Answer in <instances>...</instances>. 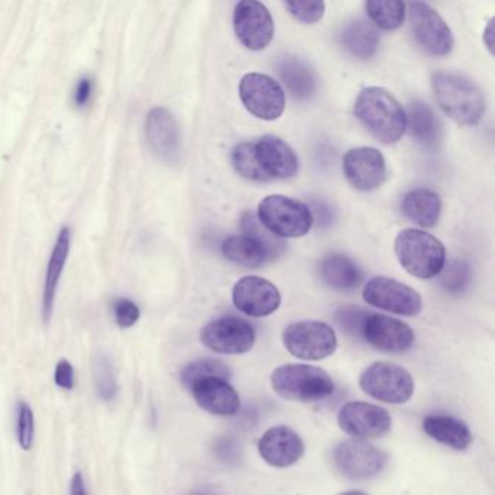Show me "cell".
I'll list each match as a JSON object with an SVG mask.
<instances>
[{"label": "cell", "mask_w": 495, "mask_h": 495, "mask_svg": "<svg viewBox=\"0 0 495 495\" xmlns=\"http://www.w3.org/2000/svg\"><path fill=\"white\" fill-rule=\"evenodd\" d=\"M355 115L382 145L398 143L406 133V109L382 88H366L359 93Z\"/></svg>", "instance_id": "6da1fadb"}, {"label": "cell", "mask_w": 495, "mask_h": 495, "mask_svg": "<svg viewBox=\"0 0 495 495\" xmlns=\"http://www.w3.org/2000/svg\"><path fill=\"white\" fill-rule=\"evenodd\" d=\"M437 105L459 126H477L485 112L484 95L473 81L458 73L437 71L432 78Z\"/></svg>", "instance_id": "7a4b0ae2"}, {"label": "cell", "mask_w": 495, "mask_h": 495, "mask_svg": "<svg viewBox=\"0 0 495 495\" xmlns=\"http://www.w3.org/2000/svg\"><path fill=\"white\" fill-rule=\"evenodd\" d=\"M243 233L229 236L222 243V255L237 265L260 267L276 259L284 250V243L266 229H262L255 215L246 212L241 219Z\"/></svg>", "instance_id": "3957f363"}, {"label": "cell", "mask_w": 495, "mask_h": 495, "mask_svg": "<svg viewBox=\"0 0 495 495\" xmlns=\"http://www.w3.org/2000/svg\"><path fill=\"white\" fill-rule=\"evenodd\" d=\"M272 388L294 403H318L333 396L334 382L322 368L300 363L279 366L270 377Z\"/></svg>", "instance_id": "277c9868"}, {"label": "cell", "mask_w": 495, "mask_h": 495, "mask_svg": "<svg viewBox=\"0 0 495 495\" xmlns=\"http://www.w3.org/2000/svg\"><path fill=\"white\" fill-rule=\"evenodd\" d=\"M399 265L418 279H432L446 265V250L439 238L423 229H403L396 238Z\"/></svg>", "instance_id": "5b68a950"}, {"label": "cell", "mask_w": 495, "mask_h": 495, "mask_svg": "<svg viewBox=\"0 0 495 495\" xmlns=\"http://www.w3.org/2000/svg\"><path fill=\"white\" fill-rule=\"evenodd\" d=\"M259 222L270 234L281 238H298L310 233L313 211L305 203L285 195H269L257 208Z\"/></svg>", "instance_id": "8992f818"}, {"label": "cell", "mask_w": 495, "mask_h": 495, "mask_svg": "<svg viewBox=\"0 0 495 495\" xmlns=\"http://www.w3.org/2000/svg\"><path fill=\"white\" fill-rule=\"evenodd\" d=\"M359 385L365 394L382 403L406 404L415 394V379L403 366L375 362L360 375Z\"/></svg>", "instance_id": "52a82bcc"}, {"label": "cell", "mask_w": 495, "mask_h": 495, "mask_svg": "<svg viewBox=\"0 0 495 495\" xmlns=\"http://www.w3.org/2000/svg\"><path fill=\"white\" fill-rule=\"evenodd\" d=\"M282 341L294 358L303 360H322L337 349L333 327L322 322H294L284 330Z\"/></svg>", "instance_id": "ba28073f"}, {"label": "cell", "mask_w": 495, "mask_h": 495, "mask_svg": "<svg viewBox=\"0 0 495 495\" xmlns=\"http://www.w3.org/2000/svg\"><path fill=\"white\" fill-rule=\"evenodd\" d=\"M387 462L388 455L366 440H344L334 447L333 463L336 470L350 480L362 481L377 477Z\"/></svg>", "instance_id": "9c48e42d"}, {"label": "cell", "mask_w": 495, "mask_h": 495, "mask_svg": "<svg viewBox=\"0 0 495 495\" xmlns=\"http://www.w3.org/2000/svg\"><path fill=\"white\" fill-rule=\"evenodd\" d=\"M240 99L244 107L256 118L275 121L285 111V92L279 81L263 73L244 74L241 79Z\"/></svg>", "instance_id": "30bf717a"}, {"label": "cell", "mask_w": 495, "mask_h": 495, "mask_svg": "<svg viewBox=\"0 0 495 495\" xmlns=\"http://www.w3.org/2000/svg\"><path fill=\"white\" fill-rule=\"evenodd\" d=\"M201 341L215 353L243 355L255 346L256 332L253 325L243 318L224 315L203 327Z\"/></svg>", "instance_id": "8fae6325"}, {"label": "cell", "mask_w": 495, "mask_h": 495, "mask_svg": "<svg viewBox=\"0 0 495 495\" xmlns=\"http://www.w3.org/2000/svg\"><path fill=\"white\" fill-rule=\"evenodd\" d=\"M363 300L372 307L404 317H415L423 308L422 296L416 289L387 276L370 277L363 288Z\"/></svg>", "instance_id": "7c38bea8"}, {"label": "cell", "mask_w": 495, "mask_h": 495, "mask_svg": "<svg viewBox=\"0 0 495 495\" xmlns=\"http://www.w3.org/2000/svg\"><path fill=\"white\" fill-rule=\"evenodd\" d=\"M408 18L416 41L425 51L439 57L452 51L455 41L451 28L430 5L425 2L408 5Z\"/></svg>", "instance_id": "4fadbf2b"}, {"label": "cell", "mask_w": 495, "mask_h": 495, "mask_svg": "<svg viewBox=\"0 0 495 495\" xmlns=\"http://www.w3.org/2000/svg\"><path fill=\"white\" fill-rule=\"evenodd\" d=\"M233 25L238 41L252 51H262L274 40V18L269 9L256 0H243L236 5Z\"/></svg>", "instance_id": "5bb4252c"}, {"label": "cell", "mask_w": 495, "mask_h": 495, "mask_svg": "<svg viewBox=\"0 0 495 495\" xmlns=\"http://www.w3.org/2000/svg\"><path fill=\"white\" fill-rule=\"evenodd\" d=\"M337 422L344 433L360 440L385 436L392 427L388 411L362 401L344 404L339 411Z\"/></svg>", "instance_id": "9a60e30c"}, {"label": "cell", "mask_w": 495, "mask_h": 495, "mask_svg": "<svg viewBox=\"0 0 495 495\" xmlns=\"http://www.w3.org/2000/svg\"><path fill=\"white\" fill-rule=\"evenodd\" d=\"M362 337L372 348L385 353H404L415 344V332L406 322L372 313L363 322Z\"/></svg>", "instance_id": "2e32d148"}, {"label": "cell", "mask_w": 495, "mask_h": 495, "mask_svg": "<svg viewBox=\"0 0 495 495\" xmlns=\"http://www.w3.org/2000/svg\"><path fill=\"white\" fill-rule=\"evenodd\" d=\"M343 172L353 188L370 192L387 179V162L378 148H351L344 154Z\"/></svg>", "instance_id": "e0dca14e"}, {"label": "cell", "mask_w": 495, "mask_h": 495, "mask_svg": "<svg viewBox=\"0 0 495 495\" xmlns=\"http://www.w3.org/2000/svg\"><path fill=\"white\" fill-rule=\"evenodd\" d=\"M233 303L248 317H267L281 307L279 289L265 277L246 276L234 285Z\"/></svg>", "instance_id": "ac0fdd59"}, {"label": "cell", "mask_w": 495, "mask_h": 495, "mask_svg": "<svg viewBox=\"0 0 495 495\" xmlns=\"http://www.w3.org/2000/svg\"><path fill=\"white\" fill-rule=\"evenodd\" d=\"M145 140L160 160L176 163L181 159L182 134L178 121L166 107H153L145 118Z\"/></svg>", "instance_id": "d6986e66"}, {"label": "cell", "mask_w": 495, "mask_h": 495, "mask_svg": "<svg viewBox=\"0 0 495 495\" xmlns=\"http://www.w3.org/2000/svg\"><path fill=\"white\" fill-rule=\"evenodd\" d=\"M188 389L192 392L196 404L211 415L231 417L240 410V397L226 378H203Z\"/></svg>", "instance_id": "ffe728a7"}, {"label": "cell", "mask_w": 495, "mask_h": 495, "mask_svg": "<svg viewBox=\"0 0 495 495\" xmlns=\"http://www.w3.org/2000/svg\"><path fill=\"white\" fill-rule=\"evenodd\" d=\"M257 449L263 461L270 466L289 468L303 458L305 446L298 433L286 425H276L263 433Z\"/></svg>", "instance_id": "44dd1931"}, {"label": "cell", "mask_w": 495, "mask_h": 495, "mask_svg": "<svg viewBox=\"0 0 495 495\" xmlns=\"http://www.w3.org/2000/svg\"><path fill=\"white\" fill-rule=\"evenodd\" d=\"M255 153L260 169L269 181L293 178L300 167L293 148L275 135H263L259 138L255 143Z\"/></svg>", "instance_id": "7402d4cb"}, {"label": "cell", "mask_w": 495, "mask_h": 495, "mask_svg": "<svg viewBox=\"0 0 495 495\" xmlns=\"http://www.w3.org/2000/svg\"><path fill=\"white\" fill-rule=\"evenodd\" d=\"M71 248V229L63 227L60 229L56 243L52 248L50 256L47 272L44 277V289H42V320L49 324L51 320L54 304H56L57 289H59L60 279L66 267L67 259Z\"/></svg>", "instance_id": "603a6c76"}, {"label": "cell", "mask_w": 495, "mask_h": 495, "mask_svg": "<svg viewBox=\"0 0 495 495\" xmlns=\"http://www.w3.org/2000/svg\"><path fill=\"white\" fill-rule=\"evenodd\" d=\"M423 430L437 444L451 447L453 451H466L472 444L470 427L451 416L434 415L423 420Z\"/></svg>", "instance_id": "cb8c5ba5"}, {"label": "cell", "mask_w": 495, "mask_h": 495, "mask_svg": "<svg viewBox=\"0 0 495 495\" xmlns=\"http://www.w3.org/2000/svg\"><path fill=\"white\" fill-rule=\"evenodd\" d=\"M401 211L406 219L423 229H432L436 226L442 214V201L432 189H415L404 196Z\"/></svg>", "instance_id": "d4e9b609"}, {"label": "cell", "mask_w": 495, "mask_h": 495, "mask_svg": "<svg viewBox=\"0 0 495 495\" xmlns=\"http://www.w3.org/2000/svg\"><path fill=\"white\" fill-rule=\"evenodd\" d=\"M277 73L285 88L295 99H310L317 90V79L307 64L296 57H282L277 61Z\"/></svg>", "instance_id": "484cf974"}, {"label": "cell", "mask_w": 495, "mask_h": 495, "mask_svg": "<svg viewBox=\"0 0 495 495\" xmlns=\"http://www.w3.org/2000/svg\"><path fill=\"white\" fill-rule=\"evenodd\" d=\"M425 147H436L440 140V124L436 114L422 100H415L406 107V131Z\"/></svg>", "instance_id": "4316f807"}, {"label": "cell", "mask_w": 495, "mask_h": 495, "mask_svg": "<svg viewBox=\"0 0 495 495\" xmlns=\"http://www.w3.org/2000/svg\"><path fill=\"white\" fill-rule=\"evenodd\" d=\"M320 275L330 288L350 291L358 288L362 274L358 265L344 255H330L320 263Z\"/></svg>", "instance_id": "83f0119b"}, {"label": "cell", "mask_w": 495, "mask_h": 495, "mask_svg": "<svg viewBox=\"0 0 495 495\" xmlns=\"http://www.w3.org/2000/svg\"><path fill=\"white\" fill-rule=\"evenodd\" d=\"M341 41L344 49L360 60L372 59L379 49L377 28L365 21L349 23L341 33Z\"/></svg>", "instance_id": "f1b7e54d"}, {"label": "cell", "mask_w": 495, "mask_h": 495, "mask_svg": "<svg viewBox=\"0 0 495 495\" xmlns=\"http://www.w3.org/2000/svg\"><path fill=\"white\" fill-rule=\"evenodd\" d=\"M365 8L369 18L381 30H398L406 19V4L399 0H369Z\"/></svg>", "instance_id": "f546056e"}, {"label": "cell", "mask_w": 495, "mask_h": 495, "mask_svg": "<svg viewBox=\"0 0 495 495\" xmlns=\"http://www.w3.org/2000/svg\"><path fill=\"white\" fill-rule=\"evenodd\" d=\"M210 377H221L229 379L231 378V370L221 360L207 358L189 363L181 372V381L185 388H189L193 382Z\"/></svg>", "instance_id": "4dcf8cb0"}, {"label": "cell", "mask_w": 495, "mask_h": 495, "mask_svg": "<svg viewBox=\"0 0 495 495\" xmlns=\"http://www.w3.org/2000/svg\"><path fill=\"white\" fill-rule=\"evenodd\" d=\"M231 162L237 173L243 178L255 182H269L256 159L255 145L252 143L237 145L231 153Z\"/></svg>", "instance_id": "1f68e13d"}, {"label": "cell", "mask_w": 495, "mask_h": 495, "mask_svg": "<svg viewBox=\"0 0 495 495\" xmlns=\"http://www.w3.org/2000/svg\"><path fill=\"white\" fill-rule=\"evenodd\" d=\"M95 384L97 392L102 401H112L118 394V382L115 378L114 368L109 359L99 356L95 362Z\"/></svg>", "instance_id": "d6a6232c"}, {"label": "cell", "mask_w": 495, "mask_h": 495, "mask_svg": "<svg viewBox=\"0 0 495 495\" xmlns=\"http://www.w3.org/2000/svg\"><path fill=\"white\" fill-rule=\"evenodd\" d=\"M440 284L449 293H461L470 284L471 269L468 263L455 260L440 272Z\"/></svg>", "instance_id": "836d02e7"}, {"label": "cell", "mask_w": 495, "mask_h": 495, "mask_svg": "<svg viewBox=\"0 0 495 495\" xmlns=\"http://www.w3.org/2000/svg\"><path fill=\"white\" fill-rule=\"evenodd\" d=\"M285 8L288 9L289 14L296 21L311 25L318 23L324 16L325 4L324 2H286Z\"/></svg>", "instance_id": "e575fe53"}, {"label": "cell", "mask_w": 495, "mask_h": 495, "mask_svg": "<svg viewBox=\"0 0 495 495\" xmlns=\"http://www.w3.org/2000/svg\"><path fill=\"white\" fill-rule=\"evenodd\" d=\"M33 434H35V425H33V413L28 404H18V442L23 451H30L33 444Z\"/></svg>", "instance_id": "d590c367"}, {"label": "cell", "mask_w": 495, "mask_h": 495, "mask_svg": "<svg viewBox=\"0 0 495 495\" xmlns=\"http://www.w3.org/2000/svg\"><path fill=\"white\" fill-rule=\"evenodd\" d=\"M369 313L358 307H346L337 311L336 322L351 336L362 337L363 322Z\"/></svg>", "instance_id": "8d00e7d4"}, {"label": "cell", "mask_w": 495, "mask_h": 495, "mask_svg": "<svg viewBox=\"0 0 495 495\" xmlns=\"http://www.w3.org/2000/svg\"><path fill=\"white\" fill-rule=\"evenodd\" d=\"M141 311L137 304L126 298H119L114 304L115 322L121 329H130L140 320Z\"/></svg>", "instance_id": "74e56055"}, {"label": "cell", "mask_w": 495, "mask_h": 495, "mask_svg": "<svg viewBox=\"0 0 495 495\" xmlns=\"http://www.w3.org/2000/svg\"><path fill=\"white\" fill-rule=\"evenodd\" d=\"M54 381L57 387L64 389V391H71L74 388V369L71 363L66 359H61L56 366L54 372Z\"/></svg>", "instance_id": "f35d334b"}, {"label": "cell", "mask_w": 495, "mask_h": 495, "mask_svg": "<svg viewBox=\"0 0 495 495\" xmlns=\"http://www.w3.org/2000/svg\"><path fill=\"white\" fill-rule=\"evenodd\" d=\"M93 83L89 78H81L74 90V102L78 107H83L89 104L92 98Z\"/></svg>", "instance_id": "ab89813d"}, {"label": "cell", "mask_w": 495, "mask_h": 495, "mask_svg": "<svg viewBox=\"0 0 495 495\" xmlns=\"http://www.w3.org/2000/svg\"><path fill=\"white\" fill-rule=\"evenodd\" d=\"M70 495H89L86 488L85 478L80 472H76L70 481Z\"/></svg>", "instance_id": "60d3db41"}, {"label": "cell", "mask_w": 495, "mask_h": 495, "mask_svg": "<svg viewBox=\"0 0 495 495\" xmlns=\"http://www.w3.org/2000/svg\"><path fill=\"white\" fill-rule=\"evenodd\" d=\"M492 26H494V19H491V21L488 23L487 28H485L484 31V42L491 54L494 52V49H492V45H494V42H492V33H494V31H492Z\"/></svg>", "instance_id": "b9f144b4"}, {"label": "cell", "mask_w": 495, "mask_h": 495, "mask_svg": "<svg viewBox=\"0 0 495 495\" xmlns=\"http://www.w3.org/2000/svg\"><path fill=\"white\" fill-rule=\"evenodd\" d=\"M341 495H366V494H363L362 491H346V492H341Z\"/></svg>", "instance_id": "7bdbcfd3"}, {"label": "cell", "mask_w": 495, "mask_h": 495, "mask_svg": "<svg viewBox=\"0 0 495 495\" xmlns=\"http://www.w3.org/2000/svg\"><path fill=\"white\" fill-rule=\"evenodd\" d=\"M198 495H205V494H198Z\"/></svg>", "instance_id": "ee69618b"}]
</instances>
